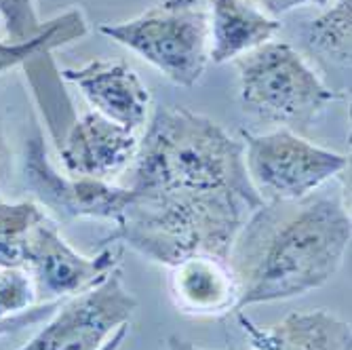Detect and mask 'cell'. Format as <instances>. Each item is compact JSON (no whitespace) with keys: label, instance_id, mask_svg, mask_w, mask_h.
<instances>
[{"label":"cell","instance_id":"obj_1","mask_svg":"<svg viewBox=\"0 0 352 350\" xmlns=\"http://www.w3.org/2000/svg\"><path fill=\"white\" fill-rule=\"evenodd\" d=\"M350 237L344 186L336 179L298 201L262 203L245 219L226 258L239 285L236 310L323 287L344 264Z\"/></svg>","mask_w":352,"mask_h":350},{"label":"cell","instance_id":"obj_2","mask_svg":"<svg viewBox=\"0 0 352 350\" xmlns=\"http://www.w3.org/2000/svg\"><path fill=\"white\" fill-rule=\"evenodd\" d=\"M133 193H234L255 205L243 142L221 124L184 106H161L135 156Z\"/></svg>","mask_w":352,"mask_h":350},{"label":"cell","instance_id":"obj_3","mask_svg":"<svg viewBox=\"0 0 352 350\" xmlns=\"http://www.w3.org/2000/svg\"><path fill=\"white\" fill-rule=\"evenodd\" d=\"M258 207L234 193H133L102 243L126 245L167 268L197 253L228 258L236 232Z\"/></svg>","mask_w":352,"mask_h":350},{"label":"cell","instance_id":"obj_4","mask_svg":"<svg viewBox=\"0 0 352 350\" xmlns=\"http://www.w3.org/2000/svg\"><path fill=\"white\" fill-rule=\"evenodd\" d=\"M232 63L243 110L283 129L304 133L338 98L289 43L268 41Z\"/></svg>","mask_w":352,"mask_h":350},{"label":"cell","instance_id":"obj_5","mask_svg":"<svg viewBox=\"0 0 352 350\" xmlns=\"http://www.w3.org/2000/svg\"><path fill=\"white\" fill-rule=\"evenodd\" d=\"M100 32L177 87H195L209 63V17L201 0H158L142 15Z\"/></svg>","mask_w":352,"mask_h":350},{"label":"cell","instance_id":"obj_6","mask_svg":"<svg viewBox=\"0 0 352 350\" xmlns=\"http://www.w3.org/2000/svg\"><path fill=\"white\" fill-rule=\"evenodd\" d=\"M245 171L262 203L298 201L348 169V156L306 140L292 129L241 131Z\"/></svg>","mask_w":352,"mask_h":350},{"label":"cell","instance_id":"obj_7","mask_svg":"<svg viewBox=\"0 0 352 350\" xmlns=\"http://www.w3.org/2000/svg\"><path fill=\"white\" fill-rule=\"evenodd\" d=\"M138 300L114 270L95 287L66 298L47 325L19 350H100L112 333L131 321Z\"/></svg>","mask_w":352,"mask_h":350},{"label":"cell","instance_id":"obj_8","mask_svg":"<svg viewBox=\"0 0 352 350\" xmlns=\"http://www.w3.org/2000/svg\"><path fill=\"white\" fill-rule=\"evenodd\" d=\"M122 262V249L104 245L98 256H82L61 237L55 221L47 215L30 232L23 268L36 285L38 302L66 300L106 281Z\"/></svg>","mask_w":352,"mask_h":350},{"label":"cell","instance_id":"obj_9","mask_svg":"<svg viewBox=\"0 0 352 350\" xmlns=\"http://www.w3.org/2000/svg\"><path fill=\"white\" fill-rule=\"evenodd\" d=\"M23 184L41 207L68 219H106L114 224L133 199L131 188L106 179L61 175L49 161L41 135L28 140Z\"/></svg>","mask_w":352,"mask_h":350},{"label":"cell","instance_id":"obj_10","mask_svg":"<svg viewBox=\"0 0 352 350\" xmlns=\"http://www.w3.org/2000/svg\"><path fill=\"white\" fill-rule=\"evenodd\" d=\"M57 148L68 175L110 182L135 163L140 138L98 112H87L68 124Z\"/></svg>","mask_w":352,"mask_h":350},{"label":"cell","instance_id":"obj_11","mask_svg":"<svg viewBox=\"0 0 352 350\" xmlns=\"http://www.w3.org/2000/svg\"><path fill=\"white\" fill-rule=\"evenodd\" d=\"M61 78L76 85L93 112L124 127L140 131L148 120L150 91L140 74L124 61L93 59L80 68H68Z\"/></svg>","mask_w":352,"mask_h":350},{"label":"cell","instance_id":"obj_12","mask_svg":"<svg viewBox=\"0 0 352 350\" xmlns=\"http://www.w3.org/2000/svg\"><path fill=\"white\" fill-rule=\"evenodd\" d=\"M167 287L173 306L190 316L236 312L239 285L226 258L197 253L169 266Z\"/></svg>","mask_w":352,"mask_h":350},{"label":"cell","instance_id":"obj_13","mask_svg":"<svg viewBox=\"0 0 352 350\" xmlns=\"http://www.w3.org/2000/svg\"><path fill=\"white\" fill-rule=\"evenodd\" d=\"M236 321L251 350H352L350 325L327 310L292 312L270 327L236 310Z\"/></svg>","mask_w":352,"mask_h":350},{"label":"cell","instance_id":"obj_14","mask_svg":"<svg viewBox=\"0 0 352 350\" xmlns=\"http://www.w3.org/2000/svg\"><path fill=\"white\" fill-rule=\"evenodd\" d=\"M209 61L230 63L274 41L280 19L270 17L249 0H209Z\"/></svg>","mask_w":352,"mask_h":350},{"label":"cell","instance_id":"obj_15","mask_svg":"<svg viewBox=\"0 0 352 350\" xmlns=\"http://www.w3.org/2000/svg\"><path fill=\"white\" fill-rule=\"evenodd\" d=\"M87 32H89V25H87L82 11L70 9L66 13L53 17L51 28L36 39H30L23 43L0 39V76L19 66L28 68V63L49 57L51 51L82 39Z\"/></svg>","mask_w":352,"mask_h":350},{"label":"cell","instance_id":"obj_16","mask_svg":"<svg viewBox=\"0 0 352 350\" xmlns=\"http://www.w3.org/2000/svg\"><path fill=\"white\" fill-rule=\"evenodd\" d=\"M304 39L314 53L350 70L352 0H333L304 28Z\"/></svg>","mask_w":352,"mask_h":350},{"label":"cell","instance_id":"obj_17","mask_svg":"<svg viewBox=\"0 0 352 350\" xmlns=\"http://www.w3.org/2000/svg\"><path fill=\"white\" fill-rule=\"evenodd\" d=\"M47 213L34 201H0V268L23 266L30 232Z\"/></svg>","mask_w":352,"mask_h":350},{"label":"cell","instance_id":"obj_18","mask_svg":"<svg viewBox=\"0 0 352 350\" xmlns=\"http://www.w3.org/2000/svg\"><path fill=\"white\" fill-rule=\"evenodd\" d=\"M0 19L5 28V39L23 43L36 39L51 28L53 19H41L34 0H0Z\"/></svg>","mask_w":352,"mask_h":350},{"label":"cell","instance_id":"obj_19","mask_svg":"<svg viewBox=\"0 0 352 350\" xmlns=\"http://www.w3.org/2000/svg\"><path fill=\"white\" fill-rule=\"evenodd\" d=\"M38 304L36 285L23 268H0V319L19 314Z\"/></svg>","mask_w":352,"mask_h":350},{"label":"cell","instance_id":"obj_20","mask_svg":"<svg viewBox=\"0 0 352 350\" xmlns=\"http://www.w3.org/2000/svg\"><path fill=\"white\" fill-rule=\"evenodd\" d=\"M63 300H53V302H38L36 306H32L19 314H13V316H7V319H0V338L5 336H11V333H17L25 327H32L41 321H47L49 316L59 308Z\"/></svg>","mask_w":352,"mask_h":350},{"label":"cell","instance_id":"obj_21","mask_svg":"<svg viewBox=\"0 0 352 350\" xmlns=\"http://www.w3.org/2000/svg\"><path fill=\"white\" fill-rule=\"evenodd\" d=\"M264 11L274 17V19H280L283 15L292 13L294 9L298 7H304V5H318V7H327L331 5L333 0H260Z\"/></svg>","mask_w":352,"mask_h":350},{"label":"cell","instance_id":"obj_22","mask_svg":"<svg viewBox=\"0 0 352 350\" xmlns=\"http://www.w3.org/2000/svg\"><path fill=\"white\" fill-rule=\"evenodd\" d=\"M167 350H207V348H201L197 344H192L179 336H169L167 338ZM219 350H245L241 346H226V348H219Z\"/></svg>","mask_w":352,"mask_h":350},{"label":"cell","instance_id":"obj_23","mask_svg":"<svg viewBox=\"0 0 352 350\" xmlns=\"http://www.w3.org/2000/svg\"><path fill=\"white\" fill-rule=\"evenodd\" d=\"M129 336V323L126 325H122V327H118L114 333H112V338L100 348V350H118L120 346H122V342H124V338Z\"/></svg>","mask_w":352,"mask_h":350},{"label":"cell","instance_id":"obj_24","mask_svg":"<svg viewBox=\"0 0 352 350\" xmlns=\"http://www.w3.org/2000/svg\"><path fill=\"white\" fill-rule=\"evenodd\" d=\"M0 201H3V197H0Z\"/></svg>","mask_w":352,"mask_h":350}]
</instances>
